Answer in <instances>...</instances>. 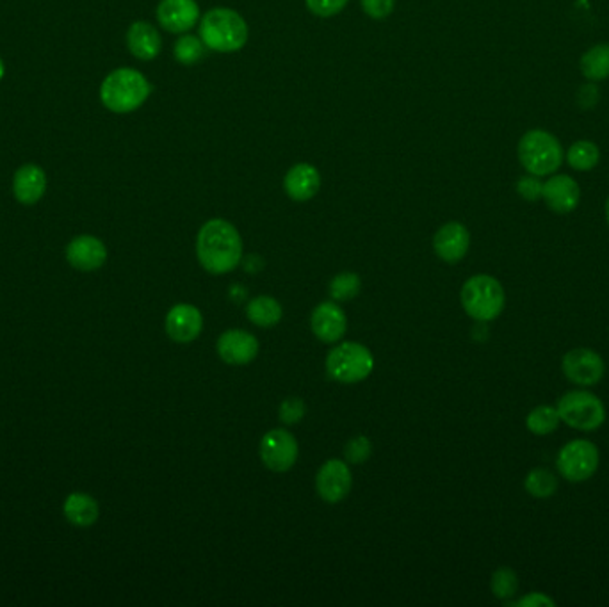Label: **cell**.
Wrapping results in <instances>:
<instances>
[{"label":"cell","mask_w":609,"mask_h":607,"mask_svg":"<svg viewBox=\"0 0 609 607\" xmlns=\"http://www.w3.org/2000/svg\"><path fill=\"white\" fill-rule=\"evenodd\" d=\"M542 189H544V184L538 180L536 175L522 177L517 182V193L526 202H536L538 198H542Z\"/></svg>","instance_id":"cell-32"},{"label":"cell","mask_w":609,"mask_h":607,"mask_svg":"<svg viewBox=\"0 0 609 607\" xmlns=\"http://www.w3.org/2000/svg\"><path fill=\"white\" fill-rule=\"evenodd\" d=\"M258 353V341L250 332L228 330L218 341V354L230 365H246Z\"/></svg>","instance_id":"cell-15"},{"label":"cell","mask_w":609,"mask_h":607,"mask_svg":"<svg viewBox=\"0 0 609 607\" xmlns=\"http://www.w3.org/2000/svg\"><path fill=\"white\" fill-rule=\"evenodd\" d=\"M66 260L79 271H97L107 260V248L93 236H79L68 245Z\"/></svg>","instance_id":"cell-18"},{"label":"cell","mask_w":609,"mask_h":607,"mask_svg":"<svg viewBox=\"0 0 609 607\" xmlns=\"http://www.w3.org/2000/svg\"><path fill=\"white\" fill-rule=\"evenodd\" d=\"M101 515L99 503L86 494H72L64 501V516L77 527H90Z\"/></svg>","instance_id":"cell-22"},{"label":"cell","mask_w":609,"mask_h":607,"mask_svg":"<svg viewBox=\"0 0 609 607\" xmlns=\"http://www.w3.org/2000/svg\"><path fill=\"white\" fill-rule=\"evenodd\" d=\"M362 9L372 20H385L394 11L396 0H360Z\"/></svg>","instance_id":"cell-33"},{"label":"cell","mask_w":609,"mask_h":607,"mask_svg":"<svg viewBox=\"0 0 609 607\" xmlns=\"http://www.w3.org/2000/svg\"><path fill=\"white\" fill-rule=\"evenodd\" d=\"M561 371L570 383L585 389L597 385L604 378L606 365L595 350L575 348L563 356Z\"/></svg>","instance_id":"cell-9"},{"label":"cell","mask_w":609,"mask_h":607,"mask_svg":"<svg viewBox=\"0 0 609 607\" xmlns=\"http://www.w3.org/2000/svg\"><path fill=\"white\" fill-rule=\"evenodd\" d=\"M248 24L228 7H214L207 11L200 22V38L208 51L230 53L241 51L248 42Z\"/></svg>","instance_id":"cell-2"},{"label":"cell","mask_w":609,"mask_h":607,"mask_svg":"<svg viewBox=\"0 0 609 607\" xmlns=\"http://www.w3.org/2000/svg\"><path fill=\"white\" fill-rule=\"evenodd\" d=\"M561 424L558 408L553 405L535 406L526 417V428L536 437H547L555 433Z\"/></svg>","instance_id":"cell-23"},{"label":"cell","mask_w":609,"mask_h":607,"mask_svg":"<svg viewBox=\"0 0 609 607\" xmlns=\"http://www.w3.org/2000/svg\"><path fill=\"white\" fill-rule=\"evenodd\" d=\"M47 191L45 171L38 164H24L13 177V195L22 205H34Z\"/></svg>","instance_id":"cell-20"},{"label":"cell","mask_w":609,"mask_h":607,"mask_svg":"<svg viewBox=\"0 0 609 607\" xmlns=\"http://www.w3.org/2000/svg\"><path fill=\"white\" fill-rule=\"evenodd\" d=\"M490 588H492V593H494L496 599L508 602L518 592V577H517L515 570H511L508 566L498 568L492 575Z\"/></svg>","instance_id":"cell-29"},{"label":"cell","mask_w":609,"mask_h":607,"mask_svg":"<svg viewBox=\"0 0 609 607\" xmlns=\"http://www.w3.org/2000/svg\"><path fill=\"white\" fill-rule=\"evenodd\" d=\"M360 291V278L355 273H341L330 284V294L335 302L353 300Z\"/></svg>","instance_id":"cell-30"},{"label":"cell","mask_w":609,"mask_h":607,"mask_svg":"<svg viewBox=\"0 0 609 607\" xmlns=\"http://www.w3.org/2000/svg\"><path fill=\"white\" fill-rule=\"evenodd\" d=\"M577 101L581 103V107L588 109V107H594L597 101H599V92L595 86H583L579 90V95H577Z\"/></svg>","instance_id":"cell-37"},{"label":"cell","mask_w":609,"mask_h":607,"mask_svg":"<svg viewBox=\"0 0 609 607\" xmlns=\"http://www.w3.org/2000/svg\"><path fill=\"white\" fill-rule=\"evenodd\" d=\"M197 255L205 271L225 275L234 271L243 256V241L237 228L225 219H210L197 239Z\"/></svg>","instance_id":"cell-1"},{"label":"cell","mask_w":609,"mask_h":607,"mask_svg":"<svg viewBox=\"0 0 609 607\" xmlns=\"http://www.w3.org/2000/svg\"><path fill=\"white\" fill-rule=\"evenodd\" d=\"M524 488L535 499H549L558 492V477L551 470L536 467L524 477Z\"/></svg>","instance_id":"cell-24"},{"label":"cell","mask_w":609,"mask_h":607,"mask_svg":"<svg viewBox=\"0 0 609 607\" xmlns=\"http://www.w3.org/2000/svg\"><path fill=\"white\" fill-rule=\"evenodd\" d=\"M260 458L273 472H287L298 459V442L285 429H271L262 437Z\"/></svg>","instance_id":"cell-10"},{"label":"cell","mask_w":609,"mask_h":607,"mask_svg":"<svg viewBox=\"0 0 609 607\" xmlns=\"http://www.w3.org/2000/svg\"><path fill=\"white\" fill-rule=\"evenodd\" d=\"M606 219H608V225H609V198L608 202H606Z\"/></svg>","instance_id":"cell-39"},{"label":"cell","mask_w":609,"mask_h":607,"mask_svg":"<svg viewBox=\"0 0 609 607\" xmlns=\"http://www.w3.org/2000/svg\"><path fill=\"white\" fill-rule=\"evenodd\" d=\"M601 453L590 440H572L559 449L556 468L559 476L568 483H585L599 470Z\"/></svg>","instance_id":"cell-8"},{"label":"cell","mask_w":609,"mask_h":607,"mask_svg":"<svg viewBox=\"0 0 609 607\" xmlns=\"http://www.w3.org/2000/svg\"><path fill=\"white\" fill-rule=\"evenodd\" d=\"M315 488L326 503L343 501L352 490V470L341 459H328L317 472Z\"/></svg>","instance_id":"cell-11"},{"label":"cell","mask_w":609,"mask_h":607,"mask_svg":"<svg viewBox=\"0 0 609 607\" xmlns=\"http://www.w3.org/2000/svg\"><path fill=\"white\" fill-rule=\"evenodd\" d=\"M306 406L298 398H289L280 406V419L284 424H296L304 419Z\"/></svg>","instance_id":"cell-34"},{"label":"cell","mask_w":609,"mask_h":607,"mask_svg":"<svg viewBox=\"0 0 609 607\" xmlns=\"http://www.w3.org/2000/svg\"><path fill=\"white\" fill-rule=\"evenodd\" d=\"M542 198L556 214H570L581 202L579 184L568 175H555L544 184Z\"/></svg>","instance_id":"cell-16"},{"label":"cell","mask_w":609,"mask_h":607,"mask_svg":"<svg viewBox=\"0 0 609 607\" xmlns=\"http://www.w3.org/2000/svg\"><path fill=\"white\" fill-rule=\"evenodd\" d=\"M469 246H470V234L458 221L446 223L444 226L439 228V232L433 237L435 254L448 264L459 262L469 252Z\"/></svg>","instance_id":"cell-17"},{"label":"cell","mask_w":609,"mask_h":607,"mask_svg":"<svg viewBox=\"0 0 609 607\" xmlns=\"http://www.w3.org/2000/svg\"><path fill=\"white\" fill-rule=\"evenodd\" d=\"M203 317L193 304H175L166 315V332L175 342H191L202 333Z\"/></svg>","instance_id":"cell-14"},{"label":"cell","mask_w":609,"mask_h":607,"mask_svg":"<svg viewBox=\"0 0 609 607\" xmlns=\"http://www.w3.org/2000/svg\"><path fill=\"white\" fill-rule=\"evenodd\" d=\"M509 606H520V607H553L556 606L555 599H551L549 595L546 593H540V592H531L527 593L526 597H522L520 601L517 602H507Z\"/></svg>","instance_id":"cell-36"},{"label":"cell","mask_w":609,"mask_h":607,"mask_svg":"<svg viewBox=\"0 0 609 607\" xmlns=\"http://www.w3.org/2000/svg\"><path fill=\"white\" fill-rule=\"evenodd\" d=\"M581 72L590 81H604L609 77V43L592 47L581 57Z\"/></svg>","instance_id":"cell-26"},{"label":"cell","mask_w":609,"mask_h":607,"mask_svg":"<svg viewBox=\"0 0 609 607\" xmlns=\"http://www.w3.org/2000/svg\"><path fill=\"white\" fill-rule=\"evenodd\" d=\"M507 304L501 282L490 275H476L461 287V304L465 312L479 323L498 319Z\"/></svg>","instance_id":"cell-4"},{"label":"cell","mask_w":609,"mask_h":607,"mask_svg":"<svg viewBox=\"0 0 609 607\" xmlns=\"http://www.w3.org/2000/svg\"><path fill=\"white\" fill-rule=\"evenodd\" d=\"M321 188V175L315 166L308 162H300L293 166L285 178H284V189L287 197L295 202H308L312 200Z\"/></svg>","instance_id":"cell-19"},{"label":"cell","mask_w":609,"mask_h":607,"mask_svg":"<svg viewBox=\"0 0 609 607\" xmlns=\"http://www.w3.org/2000/svg\"><path fill=\"white\" fill-rule=\"evenodd\" d=\"M205 49L207 47H205L202 38L193 36V34H184L177 40V43L173 47V53H175V59L180 64L193 66V64H198L205 57Z\"/></svg>","instance_id":"cell-28"},{"label":"cell","mask_w":609,"mask_h":607,"mask_svg":"<svg viewBox=\"0 0 609 607\" xmlns=\"http://www.w3.org/2000/svg\"><path fill=\"white\" fill-rule=\"evenodd\" d=\"M312 332L323 342H337L344 337L348 319L344 310L334 302L317 304L312 312Z\"/></svg>","instance_id":"cell-13"},{"label":"cell","mask_w":609,"mask_h":607,"mask_svg":"<svg viewBox=\"0 0 609 607\" xmlns=\"http://www.w3.org/2000/svg\"><path fill=\"white\" fill-rule=\"evenodd\" d=\"M559 419L572 429L595 431L606 422V406L592 392L585 389L568 390L559 398Z\"/></svg>","instance_id":"cell-5"},{"label":"cell","mask_w":609,"mask_h":607,"mask_svg":"<svg viewBox=\"0 0 609 607\" xmlns=\"http://www.w3.org/2000/svg\"><path fill=\"white\" fill-rule=\"evenodd\" d=\"M2 77H4V63L0 59V81H2Z\"/></svg>","instance_id":"cell-38"},{"label":"cell","mask_w":609,"mask_h":607,"mask_svg":"<svg viewBox=\"0 0 609 607\" xmlns=\"http://www.w3.org/2000/svg\"><path fill=\"white\" fill-rule=\"evenodd\" d=\"M348 0H306V7L321 18H330L339 14L346 7Z\"/></svg>","instance_id":"cell-31"},{"label":"cell","mask_w":609,"mask_h":607,"mask_svg":"<svg viewBox=\"0 0 609 607\" xmlns=\"http://www.w3.org/2000/svg\"><path fill=\"white\" fill-rule=\"evenodd\" d=\"M374 367L371 352L358 342H344L330 352L326 358V371L330 378L341 383H358L365 380Z\"/></svg>","instance_id":"cell-7"},{"label":"cell","mask_w":609,"mask_h":607,"mask_svg":"<svg viewBox=\"0 0 609 607\" xmlns=\"http://www.w3.org/2000/svg\"><path fill=\"white\" fill-rule=\"evenodd\" d=\"M520 164L536 177L551 175L563 162V149L558 140L546 130H529L518 143Z\"/></svg>","instance_id":"cell-6"},{"label":"cell","mask_w":609,"mask_h":607,"mask_svg":"<svg viewBox=\"0 0 609 607\" xmlns=\"http://www.w3.org/2000/svg\"><path fill=\"white\" fill-rule=\"evenodd\" d=\"M127 47L130 53L141 61H152L162 49L159 31L149 22H134L127 31Z\"/></svg>","instance_id":"cell-21"},{"label":"cell","mask_w":609,"mask_h":607,"mask_svg":"<svg viewBox=\"0 0 609 607\" xmlns=\"http://www.w3.org/2000/svg\"><path fill=\"white\" fill-rule=\"evenodd\" d=\"M246 315L256 326L271 328L278 324L282 319V304H278L275 298L258 296L248 304Z\"/></svg>","instance_id":"cell-25"},{"label":"cell","mask_w":609,"mask_h":607,"mask_svg":"<svg viewBox=\"0 0 609 607\" xmlns=\"http://www.w3.org/2000/svg\"><path fill=\"white\" fill-rule=\"evenodd\" d=\"M344 453L350 463H362L371 456V442L365 437H356L348 442Z\"/></svg>","instance_id":"cell-35"},{"label":"cell","mask_w":609,"mask_h":607,"mask_svg":"<svg viewBox=\"0 0 609 607\" xmlns=\"http://www.w3.org/2000/svg\"><path fill=\"white\" fill-rule=\"evenodd\" d=\"M152 93V84L134 68L111 72L101 86V101L111 112L127 114L140 109Z\"/></svg>","instance_id":"cell-3"},{"label":"cell","mask_w":609,"mask_h":607,"mask_svg":"<svg viewBox=\"0 0 609 607\" xmlns=\"http://www.w3.org/2000/svg\"><path fill=\"white\" fill-rule=\"evenodd\" d=\"M157 20L168 33L184 34L200 20V7L197 0H160Z\"/></svg>","instance_id":"cell-12"},{"label":"cell","mask_w":609,"mask_h":607,"mask_svg":"<svg viewBox=\"0 0 609 607\" xmlns=\"http://www.w3.org/2000/svg\"><path fill=\"white\" fill-rule=\"evenodd\" d=\"M599 149L592 141H577L566 153L568 164L577 171H590L599 164Z\"/></svg>","instance_id":"cell-27"}]
</instances>
